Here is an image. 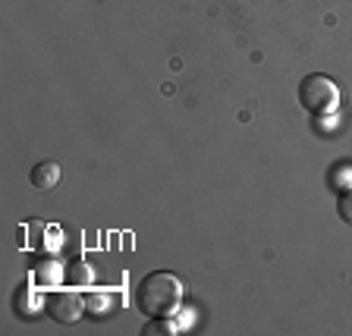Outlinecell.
Wrapping results in <instances>:
<instances>
[{"instance_id":"3","label":"cell","mask_w":352,"mask_h":336,"mask_svg":"<svg viewBox=\"0 0 352 336\" xmlns=\"http://www.w3.org/2000/svg\"><path fill=\"white\" fill-rule=\"evenodd\" d=\"M44 308L57 324H76L85 315V299L79 293H73V289H57V293L47 295Z\"/></svg>"},{"instance_id":"2","label":"cell","mask_w":352,"mask_h":336,"mask_svg":"<svg viewBox=\"0 0 352 336\" xmlns=\"http://www.w3.org/2000/svg\"><path fill=\"white\" fill-rule=\"evenodd\" d=\"M299 104L315 113V117H324V113H333L340 107V88L337 82L324 73H311L302 79L299 85Z\"/></svg>"},{"instance_id":"6","label":"cell","mask_w":352,"mask_h":336,"mask_svg":"<svg viewBox=\"0 0 352 336\" xmlns=\"http://www.w3.org/2000/svg\"><path fill=\"white\" fill-rule=\"evenodd\" d=\"M337 214H340V220H343L346 227H352V186L340 192V198H337Z\"/></svg>"},{"instance_id":"7","label":"cell","mask_w":352,"mask_h":336,"mask_svg":"<svg viewBox=\"0 0 352 336\" xmlns=\"http://www.w3.org/2000/svg\"><path fill=\"white\" fill-rule=\"evenodd\" d=\"M142 333H145V336H173V333H176V327H173L170 321H157V317H154V321L148 324V327L142 330Z\"/></svg>"},{"instance_id":"1","label":"cell","mask_w":352,"mask_h":336,"mask_svg":"<svg viewBox=\"0 0 352 336\" xmlns=\"http://www.w3.org/2000/svg\"><path fill=\"white\" fill-rule=\"evenodd\" d=\"M183 302V283L179 277L167 271H154L148 277H142V283L135 286V305L145 311L148 317H167L173 315Z\"/></svg>"},{"instance_id":"5","label":"cell","mask_w":352,"mask_h":336,"mask_svg":"<svg viewBox=\"0 0 352 336\" xmlns=\"http://www.w3.org/2000/svg\"><path fill=\"white\" fill-rule=\"evenodd\" d=\"M117 308H120V302H117V295H113V293H95V295H88V299H85V311L91 317L113 315Z\"/></svg>"},{"instance_id":"8","label":"cell","mask_w":352,"mask_h":336,"mask_svg":"<svg viewBox=\"0 0 352 336\" xmlns=\"http://www.w3.org/2000/svg\"><path fill=\"white\" fill-rule=\"evenodd\" d=\"M73 273H76V280H79V283H82V286H85V283H88V280H91V271H88L85 264H76V267H73Z\"/></svg>"},{"instance_id":"4","label":"cell","mask_w":352,"mask_h":336,"mask_svg":"<svg viewBox=\"0 0 352 336\" xmlns=\"http://www.w3.org/2000/svg\"><path fill=\"white\" fill-rule=\"evenodd\" d=\"M29 183L35 186V189H41V192L54 189V186L60 183V167H57L54 161H41V164H35V167H32V173H29Z\"/></svg>"}]
</instances>
